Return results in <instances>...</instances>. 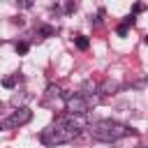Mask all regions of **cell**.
I'll return each instance as SVG.
<instances>
[{
	"label": "cell",
	"instance_id": "obj_1",
	"mask_svg": "<svg viewBox=\"0 0 148 148\" xmlns=\"http://www.w3.org/2000/svg\"><path fill=\"white\" fill-rule=\"evenodd\" d=\"M76 136H79V127H76V123H74V116L58 118L53 125H49V127L42 130V134H39L42 143H46V146L67 143V141H74Z\"/></svg>",
	"mask_w": 148,
	"mask_h": 148
},
{
	"label": "cell",
	"instance_id": "obj_2",
	"mask_svg": "<svg viewBox=\"0 0 148 148\" xmlns=\"http://www.w3.org/2000/svg\"><path fill=\"white\" fill-rule=\"evenodd\" d=\"M90 134L97 141L111 143V141H118V139L132 134V130L127 125H123V123H116V120H97V123L90 125Z\"/></svg>",
	"mask_w": 148,
	"mask_h": 148
},
{
	"label": "cell",
	"instance_id": "obj_3",
	"mask_svg": "<svg viewBox=\"0 0 148 148\" xmlns=\"http://www.w3.org/2000/svg\"><path fill=\"white\" fill-rule=\"evenodd\" d=\"M30 118H32V111L28 106H18L12 116H7V118L0 120V130H16V127L30 123Z\"/></svg>",
	"mask_w": 148,
	"mask_h": 148
},
{
	"label": "cell",
	"instance_id": "obj_4",
	"mask_svg": "<svg viewBox=\"0 0 148 148\" xmlns=\"http://www.w3.org/2000/svg\"><path fill=\"white\" fill-rule=\"evenodd\" d=\"M65 111L69 116H86L88 113V102L81 95H67L65 97Z\"/></svg>",
	"mask_w": 148,
	"mask_h": 148
},
{
	"label": "cell",
	"instance_id": "obj_5",
	"mask_svg": "<svg viewBox=\"0 0 148 148\" xmlns=\"http://www.w3.org/2000/svg\"><path fill=\"white\" fill-rule=\"evenodd\" d=\"M116 88H118V83H116V81H111V79H106V81L102 83V95H111Z\"/></svg>",
	"mask_w": 148,
	"mask_h": 148
},
{
	"label": "cell",
	"instance_id": "obj_6",
	"mask_svg": "<svg viewBox=\"0 0 148 148\" xmlns=\"http://www.w3.org/2000/svg\"><path fill=\"white\" fill-rule=\"evenodd\" d=\"M16 79H18V74H16V76H5V79H2V86H5V88H14V86H16Z\"/></svg>",
	"mask_w": 148,
	"mask_h": 148
},
{
	"label": "cell",
	"instance_id": "obj_7",
	"mask_svg": "<svg viewBox=\"0 0 148 148\" xmlns=\"http://www.w3.org/2000/svg\"><path fill=\"white\" fill-rule=\"evenodd\" d=\"M46 95H49V97H60L62 90H60L58 86H49V88H46Z\"/></svg>",
	"mask_w": 148,
	"mask_h": 148
},
{
	"label": "cell",
	"instance_id": "obj_8",
	"mask_svg": "<svg viewBox=\"0 0 148 148\" xmlns=\"http://www.w3.org/2000/svg\"><path fill=\"white\" fill-rule=\"evenodd\" d=\"M76 46H79L81 51H86V49H88V39H86V37H76Z\"/></svg>",
	"mask_w": 148,
	"mask_h": 148
},
{
	"label": "cell",
	"instance_id": "obj_9",
	"mask_svg": "<svg viewBox=\"0 0 148 148\" xmlns=\"http://www.w3.org/2000/svg\"><path fill=\"white\" fill-rule=\"evenodd\" d=\"M16 51H18V53H25V51H28V42H18V44H16Z\"/></svg>",
	"mask_w": 148,
	"mask_h": 148
},
{
	"label": "cell",
	"instance_id": "obj_10",
	"mask_svg": "<svg viewBox=\"0 0 148 148\" xmlns=\"http://www.w3.org/2000/svg\"><path fill=\"white\" fill-rule=\"evenodd\" d=\"M39 32H42V35H53V32H56V30H53V28H49V25H44V28H42V30H39Z\"/></svg>",
	"mask_w": 148,
	"mask_h": 148
},
{
	"label": "cell",
	"instance_id": "obj_11",
	"mask_svg": "<svg viewBox=\"0 0 148 148\" xmlns=\"http://www.w3.org/2000/svg\"><path fill=\"white\" fill-rule=\"evenodd\" d=\"M118 35H127V25L120 23V25H118Z\"/></svg>",
	"mask_w": 148,
	"mask_h": 148
}]
</instances>
